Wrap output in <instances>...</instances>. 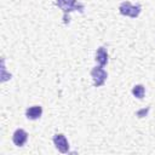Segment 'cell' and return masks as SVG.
I'll return each instance as SVG.
<instances>
[{
  "label": "cell",
  "instance_id": "1",
  "mask_svg": "<svg viewBox=\"0 0 155 155\" xmlns=\"http://www.w3.org/2000/svg\"><path fill=\"white\" fill-rule=\"evenodd\" d=\"M56 5L63 11V19L64 23H69V13L71 11H79L80 13L84 12L85 6L82 4H79L78 0H56Z\"/></svg>",
  "mask_w": 155,
  "mask_h": 155
},
{
  "label": "cell",
  "instance_id": "2",
  "mask_svg": "<svg viewBox=\"0 0 155 155\" xmlns=\"http://www.w3.org/2000/svg\"><path fill=\"white\" fill-rule=\"evenodd\" d=\"M140 11H142V5L140 4L132 5L130 1H124L119 6V12L122 16H127V17H131V18H137L139 16Z\"/></svg>",
  "mask_w": 155,
  "mask_h": 155
},
{
  "label": "cell",
  "instance_id": "3",
  "mask_svg": "<svg viewBox=\"0 0 155 155\" xmlns=\"http://www.w3.org/2000/svg\"><path fill=\"white\" fill-rule=\"evenodd\" d=\"M91 76L93 79V86L94 87H101V86L104 85V82L108 78V73L102 67H94L91 70Z\"/></svg>",
  "mask_w": 155,
  "mask_h": 155
},
{
  "label": "cell",
  "instance_id": "4",
  "mask_svg": "<svg viewBox=\"0 0 155 155\" xmlns=\"http://www.w3.org/2000/svg\"><path fill=\"white\" fill-rule=\"evenodd\" d=\"M52 139H53V144L56 145L58 151H61L62 154H67L69 151V143L63 133H56Z\"/></svg>",
  "mask_w": 155,
  "mask_h": 155
},
{
  "label": "cell",
  "instance_id": "5",
  "mask_svg": "<svg viewBox=\"0 0 155 155\" xmlns=\"http://www.w3.org/2000/svg\"><path fill=\"white\" fill-rule=\"evenodd\" d=\"M28 139V133L23 130V128H17L12 136V140H13V144L17 145V147H23L25 144Z\"/></svg>",
  "mask_w": 155,
  "mask_h": 155
},
{
  "label": "cell",
  "instance_id": "6",
  "mask_svg": "<svg viewBox=\"0 0 155 155\" xmlns=\"http://www.w3.org/2000/svg\"><path fill=\"white\" fill-rule=\"evenodd\" d=\"M96 62L101 65V67H104L107 63H108V51L104 46H101L97 48L96 51Z\"/></svg>",
  "mask_w": 155,
  "mask_h": 155
},
{
  "label": "cell",
  "instance_id": "7",
  "mask_svg": "<svg viewBox=\"0 0 155 155\" xmlns=\"http://www.w3.org/2000/svg\"><path fill=\"white\" fill-rule=\"evenodd\" d=\"M41 115H42V107L41 105H33L25 110V116L29 120H38V119H40Z\"/></svg>",
  "mask_w": 155,
  "mask_h": 155
},
{
  "label": "cell",
  "instance_id": "8",
  "mask_svg": "<svg viewBox=\"0 0 155 155\" xmlns=\"http://www.w3.org/2000/svg\"><path fill=\"white\" fill-rule=\"evenodd\" d=\"M144 93H145V88H144L143 85H136V86H133V88H132V94H133L134 97H137L138 99H142V98L144 97Z\"/></svg>",
  "mask_w": 155,
  "mask_h": 155
}]
</instances>
